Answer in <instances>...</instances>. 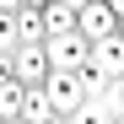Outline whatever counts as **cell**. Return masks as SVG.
<instances>
[{
  "label": "cell",
  "instance_id": "3",
  "mask_svg": "<svg viewBox=\"0 0 124 124\" xmlns=\"http://www.w3.org/2000/svg\"><path fill=\"white\" fill-rule=\"evenodd\" d=\"M22 86H43L49 81V54H43V43H16V54H11V65H6Z\"/></svg>",
  "mask_w": 124,
  "mask_h": 124
},
{
  "label": "cell",
  "instance_id": "4",
  "mask_svg": "<svg viewBox=\"0 0 124 124\" xmlns=\"http://www.w3.org/2000/svg\"><path fill=\"white\" fill-rule=\"evenodd\" d=\"M43 54H49V70H81L92 49L81 43L76 32H65V38H43Z\"/></svg>",
  "mask_w": 124,
  "mask_h": 124
},
{
  "label": "cell",
  "instance_id": "6",
  "mask_svg": "<svg viewBox=\"0 0 124 124\" xmlns=\"http://www.w3.org/2000/svg\"><path fill=\"white\" fill-rule=\"evenodd\" d=\"M16 38L22 43H43V0H22L16 6Z\"/></svg>",
  "mask_w": 124,
  "mask_h": 124
},
{
  "label": "cell",
  "instance_id": "1",
  "mask_svg": "<svg viewBox=\"0 0 124 124\" xmlns=\"http://www.w3.org/2000/svg\"><path fill=\"white\" fill-rule=\"evenodd\" d=\"M119 22H124V6H119V0H113V6H108V0H81V6H76V38L86 49L119 38Z\"/></svg>",
  "mask_w": 124,
  "mask_h": 124
},
{
  "label": "cell",
  "instance_id": "7",
  "mask_svg": "<svg viewBox=\"0 0 124 124\" xmlns=\"http://www.w3.org/2000/svg\"><path fill=\"white\" fill-rule=\"evenodd\" d=\"M22 92H27L22 81H16L11 70H0V124H11L16 113H22Z\"/></svg>",
  "mask_w": 124,
  "mask_h": 124
},
{
  "label": "cell",
  "instance_id": "5",
  "mask_svg": "<svg viewBox=\"0 0 124 124\" xmlns=\"http://www.w3.org/2000/svg\"><path fill=\"white\" fill-rule=\"evenodd\" d=\"M76 6H81V0H43V38L76 32Z\"/></svg>",
  "mask_w": 124,
  "mask_h": 124
},
{
  "label": "cell",
  "instance_id": "9",
  "mask_svg": "<svg viewBox=\"0 0 124 124\" xmlns=\"http://www.w3.org/2000/svg\"><path fill=\"white\" fill-rule=\"evenodd\" d=\"M49 124H70V119H59V113H54V119H49Z\"/></svg>",
  "mask_w": 124,
  "mask_h": 124
},
{
  "label": "cell",
  "instance_id": "10",
  "mask_svg": "<svg viewBox=\"0 0 124 124\" xmlns=\"http://www.w3.org/2000/svg\"><path fill=\"white\" fill-rule=\"evenodd\" d=\"M11 124H22V119H11Z\"/></svg>",
  "mask_w": 124,
  "mask_h": 124
},
{
  "label": "cell",
  "instance_id": "11",
  "mask_svg": "<svg viewBox=\"0 0 124 124\" xmlns=\"http://www.w3.org/2000/svg\"><path fill=\"white\" fill-rule=\"evenodd\" d=\"M0 70H6V65H0Z\"/></svg>",
  "mask_w": 124,
  "mask_h": 124
},
{
  "label": "cell",
  "instance_id": "8",
  "mask_svg": "<svg viewBox=\"0 0 124 124\" xmlns=\"http://www.w3.org/2000/svg\"><path fill=\"white\" fill-rule=\"evenodd\" d=\"M16 119H22V124H49L54 108H49V97L38 92V86H27V92H22V113H16Z\"/></svg>",
  "mask_w": 124,
  "mask_h": 124
},
{
  "label": "cell",
  "instance_id": "2",
  "mask_svg": "<svg viewBox=\"0 0 124 124\" xmlns=\"http://www.w3.org/2000/svg\"><path fill=\"white\" fill-rule=\"evenodd\" d=\"M38 92L49 97V108H54L59 119H70V113L81 108V97H86V86H81V76H76V70H49V81H43Z\"/></svg>",
  "mask_w": 124,
  "mask_h": 124
}]
</instances>
